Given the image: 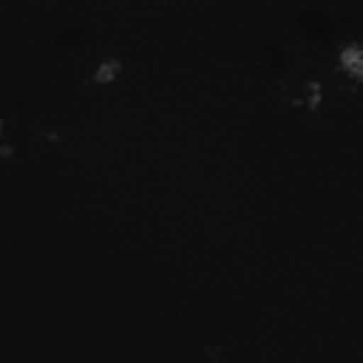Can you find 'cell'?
<instances>
[{
  "label": "cell",
  "mask_w": 363,
  "mask_h": 363,
  "mask_svg": "<svg viewBox=\"0 0 363 363\" xmlns=\"http://www.w3.org/2000/svg\"><path fill=\"white\" fill-rule=\"evenodd\" d=\"M332 68L349 85H360L363 82V45H360V37L343 40L337 45L335 60H332Z\"/></svg>",
  "instance_id": "6da1fadb"
},
{
  "label": "cell",
  "mask_w": 363,
  "mask_h": 363,
  "mask_svg": "<svg viewBox=\"0 0 363 363\" xmlns=\"http://www.w3.org/2000/svg\"><path fill=\"white\" fill-rule=\"evenodd\" d=\"M122 74H125V57L122 54H105L91 65L88 82L94 88H111L122 79Z\"/></svg>",
  "instance_id": "7a4b0ae2"
}]
</instances>
